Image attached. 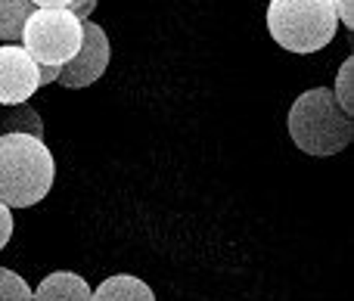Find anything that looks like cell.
I'll return each instance as SVG.
<instances>
[{
    "label": "cell",
    "mask_w": 354,
    "mask_h": 301,
    "mask_svg": "<svg viewBox=\"0 0 354 301\" xmlns=\"http://www.w3.org/2000/svg\"><path fill=\"white\" fill-rule=\"evenodd\" d=\"M286 128L295 146L314 159L339 155L354 140V118L339 106L333 87H311L299 93V99L289 106Z\"/></svg>",
    "instance_id": "6da1fadb"
},
{
    "label": "cell",
    "mask_w": 354,
    "mask_h": 301,
    "mask_svg": "<svg viewBox=\"0 0 354 301\" xmlns=\"http://www.w3.org/2000/svg\"><path fill=\"white\" fill-rule=\"evenodd\" d=\"M53 177L56 162L44 137L0 134V202L10 208H31L47 199Z\"/></svg>",
    "instance_id": "7a4b0ae2"
},
{
    "label": "cell",
    "mask_w": 354,
    "mask_h": 301,
    "mask_svg": "<svg viewBox=\"0 0 354 301\" xmlns=\"http://www.w3.org/2000/svg\"><path fill=\"white\" fill-rule=\"evenodd\" d=\"M268 31L289 53H317L339 31L336 6L333 0H270Z\"/></svg>",
    "instance_id": "3957f363"
},
{
    "label": "cell",
    "mask_w": 354,
    "mask_h": 301,
    "mask_svg": "<svg viewBox=\"0 0 354 301\" xmlns=\"http://www.w3.org/2000/svg\"><path fill=\"white\" fill-rule=\"evenodd\" d=\"M84 22L68 6L35 10L22 28V47L37 66H66L81 47Z\"/></svg>",
    "instance_id": "277c9868"
},
{
    "label": "cell",
    "mask_w": 354,
    "mask_h": 301,
    "mask_svg": "<svg viewBox=\"0 0 354 301\" xmlns=\"http://www.w3.org/2000/svg\"><path fill=\"white\" fill-rule=\"evenodd\" d=\"M109 35L103 31V25H97L93 19H84V37H81V47L66 66L59 68V78L56 84H62L66 90H81V87H91L103 78L106 66H109Z\"/></svg>",
    "instance_id": "5b68a950"
},
{
    "label": "cell",
    "mask_w": 354,
    "mask_h": 301,
    "mask_svg": "<svg viewBox=\"0 0 354 301\" xmlns=\"http://www.w3.org/2000/svg\"><path fill=\"white\" fill-rule=\"evenodd\" d=\"M37 62L22 43L0 47V106L28 103L37 93Z\"/></svg>",
    "instance_id": "8992f818"
},
{
    "label": "cell",
    "mask_w": 354,
    "mask_h": 301,
    "mask_svg": "<svg viewBox=\"0 0 354 301\" xmlns=\"http://www.w3.org/2000/svg\"><path fill=\"white\" fill-rule=\"evenodd\" d=\"M91 283L75 271H53L31 289V301H91Z\"/></svg>",
    "instance_id": "52a82bcc"
},
{
    "label": "cell",
    "mask_w": 354,
    "mask_h": 301,
    "mask_svg": "<svg viewBox=\"0 0 354 301\" xmlns=\"http://www.w3.org/2000/svg\"><path fill=\"white\" fill-rule=\"evenodd\" d=\"M91 301H156V292L134 273H115L93 289Z\"/></svg>",
    "instance_id": "ba28073f"
},
{
    "label": "cell",
    "mask_w": 354,
    "mask_h": 301,
    "mask_svg": "<svg viewBox=\"0 0 354 301\" xmlns=\"http://www.w3.org/2000/svg\"><path fill=\"white\" fill-rule=\"evenodd\" d=\"M0 134H31L44 137V118L31 103H16L6 106L0 112Z\"/></svg>",
    "instance_id": "9c48e42d"
},
{
    "label": "cell",
    "mask_w": 354,
    "mask_h": 301,
    "mask_svg": "<svg viewBox=\"0 0 354 301\" xmlns=\"http://www.w3.org/2000/svg\"><path fill=\"white\" fill-rule=\"evenodd\" d=\"M31 12H35L31 0H0V41H22V28Z\"/></svg>",
    "instance_id": "30bf717a"
},
{
    "label": "cell",
    "mask_w": 354,
    "mask_h": 301,
    "mask_svg": "<svg viewBox=\"0 0 354 301\" xmlns=\"http://www.w3.org/2000/svg\"><path fill=\"white\" fill-rule=\"evenodd\" d=\"M333 93H336L339 106H342L345 112H354V56L339 66V75H336V84H333Z\"/></svg>",
    "instance_id": "8fae6325"
},
{
    "label": "cell",
    "mask_w": 354,
    "mask_h": 301,
    "mask_svg": "<svg viewBox=\"0 0 354 301\" xmlns=\"http://www.w3.org/2000/svg\"><path fill=\"white\" fill-rule=\"evenodd\" d=\"M0 301H31V286L22 273L0 267Z\"/></svg>",
    "instance_id": "7c38bea8"
},
{
    "label": "cell",
    "mask_w": 354,
    "mask_h": 301,
    "mask_svg": "<svg viewBox=\"0 0 354 301\" xmlns=\"http://www.w3.org/2000/svg\"><path fill=\"white\" fill-rule=\"evenodd\" d=\"M10 240H12V208L0 202V252L6 249Z\"/></svg>",
    "instance_id": "4fadbf2b"
},
{
    "label": "cell",
    "mask_w": 354,
    "mask_h": 301,
    "mask_svg": "<svg viewBox=\"0 0 354 301\" xmlns=\"http://www.w3.org/2000/svg\"><path fill=\"white\" fill-rule=\"evenodd\" d=\"M333 6H336V16L339 22L345 25V28H354V0H333Z\"/></svg>",
    "instance_id": "5bb4252c"
},
{
    "label": "cell",
    "mask_w": 354,
    "mask_h": 301,
    "mask_svg": "<svg viewBox=\"0 0 354 301\" xmlns=\"http://www.w3.org/2000/svg\"><path fill=\"white\" fill-rule=\"evenodd\" d=\"M97 3H100V0H72V3H68V10H72L75 16L84 22V19H91V12L97 10Z\"/></svg>",
    "instance_id": "9a60e30c"
},
{
    "label": "cell",
    "mask_w": 354,
    "mask_h": 301,
    "mask_svg": "<svg viewBox=\"0 0 354 301\" xmlns=\"http://www.w3.org/2000/svg\"><path fill=\"white\" fill-rule=\"evenodd\" d=\"M59 68L62 66H37V84H41V87L56 84V78H59Z\"/></svg>",
    "instance_id": "2e32d148"
},
{
    "label": "cell",
    "mask_w": 354,
    "mask_h": 301,
    "mask_svg": "<svg viewBox=\"0 0 354 301\" xmlns=\"http://www.w3.org/2000/svg\"><path fill=\"white\" fill-rule=\"evenodd\" d=\"M35 10H56V6H68L72 0H31Z\"/></svg>",
    "instance_id": "e0dca14e"
}]
</instances>
